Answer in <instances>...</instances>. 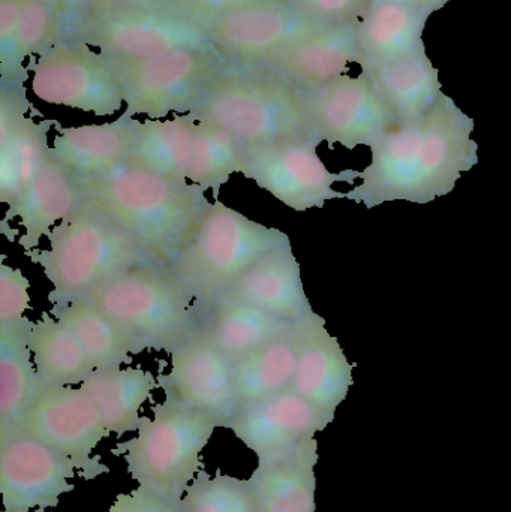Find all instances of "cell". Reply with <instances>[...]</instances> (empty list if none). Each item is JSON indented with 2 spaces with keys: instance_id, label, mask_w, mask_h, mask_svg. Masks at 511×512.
Returning a JSON list of instances; mask_svg holds the SVG:
<instances>
[{
  "instance_id": "obj_1",
  "label": "cell",
  "mask_w": 511,
  "mask_h": 512,
  "mask_svg": "<svg viewBox=\"0 0 511 512\" xmlns=\"http://www.w3.org/2000/svg\"><path fill=\"white\" fill-rule=\"evenodd\" d=\"M474 128V120L443 95L422 119L396 125L371 147V165L348 200L372 210L387 201L426 204L446 197L462 173L479 164Z\"/></svg>"
},
{
  "instance_id": "obj_2",
  "label": "cell",
  "mask_w": 511,
  "mask_h": 512,
  "mask_svg": "<svg viewBox=\"0 0 511 512\" xmlns=\"http://www.w3.org/2000/svg\"><path fill=\"white\" fill-rule=\"evenodd\" d=\"M80 188L84 206L131 236L161 267L188 248L213 206L203 186L155 173L131 159Z\"/></svg>"
},
{
  "instance_id": "obj_3",
  "label": "cell",
  "mask_w": 511,
  "mask_h": 512,
  "mask_svg": "<svg viewBox=\"0 0 511 512\" xmlns=\"http://www.w3.org/2000/svg\"><path fill=\"white\" fill-rule=\"evenodd\" d=\"M189 114L224 129L242 147L317 137L311 93L270 66L225 62Z\"/></svg>"
},
{
  "instance_id": "obj_4",
  "label": "cell",
  "mask_w": 511,
  "mask_h": 512,
  "mask_svg": "<svg viewBox=\"0 0 511 512\" xmlns=\"http://www.w3.org/2000/svg\"><path fill=\"white\" fill-rule=\"evenodd\" d=\"M83 300L113 319L138 354L174 351L200 330L206 316L188 286L167 267L156 264L120 271Z\"/></svg>"
},
{
  "instance_id": "obj_5",
  "label": "cell",
  "mask_w": 511,
  "mask_h": 512,
  "mask_svg": "<svg viewBox=\"0 0 511 512\" xmlns=\"http://www.w3.org/2000/svg\"><path fill=\"white\" fill-rule=\"evenodd\" d=\"M47 239L48 249H33L26 256L53 286L50 312L86 297L120 271L152 264L131 236L83 203Z\"/></svg>"
},
{
  "instance_id": "obj_6",
  "label": "cell",
  "mask_w": 511,
  "mask_h": 512,
  "mask_svg": "<svg viewBox=\"0 0 511 512\" xmlns=\"http://www.w3.org/2000/svg\"><path fill=\"white\" fill-rule=\"evenodd\" d=\"M218 427L221 424L212 415L164 400L153 408V418L141 420L138 435L117 444L111 453L122 454L138 486L179 507L203 469L201 453Z\"/></svg>"
},
{
  "instance_id": "obj_7",
  "label": "cell",
  "mask_w": 511,
  "mask_h": 512,
  "mask_svg": "<svg viewBox=\"0 0 511 512\" xmlns=\"http://www.w3.org/2000/svg\"><path fill=\"white\" fill-rule=\"evenodd\" d=\"M287 243L290 237L281 230L264 227L216 200L194 240L167 268L188 286L206 315L243 274Z\"/></svg>"
},
{
  "instance_id": "obj_8",
  "label": "cell",
  "mask_w": 511,
  "mask_h": 512,
  "mask_svg": "<svg viewBox=\"0 0 511 512\" xmlns=\"http://www.w3.org/2000/svg\"><path fill=\"white\" fill-rule=\"evenodd\" d=\"M131 161L203 186L215 200L231 176L245 173L242 144L219 126L189 113L138 120Z\"/></svg>"
},
{
  "instance_id": "obj_9",
  "label": "cell",
  "mask_w": 511,
  "mask_h": 512,
  "mask_svg": "<svg viewBox=\"0 0 511 512\" xmlns=\"http://www.w3.org/2000/svg\"><path fill=\"white\" fill-rule=\"evenodd\" d=\"M111 62L122 83L125 114L158 120L191 113L207 81L227 60L215 48H177L149 59Z\"/></svg>"
},
{
  "instance_id": "obj_10",
  "label": "cell",
  "mask_w": 511,
  "mask_h": 512,
  "mask_svg": "<svg viewBox=\"0 0 511 512\" xmlns=\"http://www.w3.org/2000/svg\"><path fill=\"white\" fill-rule=\"evenodd\" d=\"M77 39L111 59H149L177 48H213L209 30L162 6L117 2L87 17Z\"/></svg>"
},
{
  "instance_id": "obj_11",
  "label": "cell",
  "mask_w": 511,
  "mask_h": 512,
  "mask_svg": "<svg viewBox=\"0 0 511 512\" xmlns=\"http://www.w3.org/2000/svg\"><path fill=\"white\" fill-rule=\"evenodd\" d=\"M32 90L51 105L95 116H114L125 107L122 83L110 57L87 42L59 41L38 54Z\"/></svg>"
},
{
  "instance_id": "obj_12",
  "label": "cell",
  "mask_w": 511,
  "mask_h": 512,
  "mask_svg": "<svg viewBox=\"0 0 511 512\" xmlns=\"http://www.w3.org/2000/svg\"><path fill=\"white\" fill-rule=\"evenodd\" d=\"M321 143V138L308 137L243 147V176L296 212L321 209L329 200L347 198V192L335 191L333 185H353L360 171L327 170L317 152Z\"/></svg>"
},
{
  "instance_id": "obj_13",
  "label": "cell",
  "mask_w": 511,
  "mask_h": 512,
  "mask_svg": "<svg viewBox=\"0 0 511 512\" xmlns=\"http://www.w3.org/2000/svg\"><path fill=\"white\" fill-rule=\"evenodd\" d=\"M14 433L32 436L71 457L87 481L110 472L92 454L111 433L99 409L81 388H42Z\"/></svg>"
},
{
  "instance_id": "obj_14",
  "label": "cell",
  "mask_w": 511,
  "mask_h": 512,
  "mask_svg": "<svg viewBox=\"0 0 511 512\" xmlns=\"http://www.w3.org/2000/svg\"><path fill=\"white\" fill-rule=\"evenodd\" d=\"M323 26L287 0H263L224 15L207 30L227 62L269 66Z\"/></svg>"
},
{
  "instance_id": "obj_15",
  "label": "cell",
  "mask_w": 511,
  "mask_h": 512,
  "mask_svg": "<svg viewBox=\"0 0 511 512\" xmlns=\"http://www.w3.org/2000/svg\"><path fill=\"white\" fill-rule=\"evenodd\" d=\"M170 372L158 376L165 400L212 415L227 427L236 412L234 363L216 346L203 325L170 352Z\"/></svg>"
},
{
  "instance_id": "obj_16",
  "label": "cell",
  "mask_w": 511,
  "mask_h": 512,
  "mask_svg": "<svg viewBox=\"0 0 511 512\" xmlns=\"http://www.w3.org/2000/svg\"><path fill=\"white\" fill-rule=\"evenodd\" d=\"M78 465L44 442L24 435L0 438V493L3 512L56 508L60 496L74 490L69 483ZM80 471V469H78Z\"/></svg>"
},
{
  "instance_id": "obj_17",
  "label": "cell",
  "mask_w": 511,
  "mask_h": 512,
  "mask_svg": "<svg viewBox=\"0 0 511 512\" xmlns=\"http://www.w3.org/2000/svg\"><path fill=\"white\" fill-rule=\"evenodd\" d=\"M311 114L315 135L330 149L335 144L348 150L372 147L398 125L365 72L341 75L311 92Z\"/></svg>"
},
{
  "instance_id": "obj_18",
  "label": "cell",
  "mask_w": 511,
  "mask_h": 512,
  "mask_svg": "<svg viewBox=\"0 0 511 512\" xmlns=\"http://www.w3.org/2000/svg\"><path fill=\"white\" fill-rule=\"evenodd\" d=\"M335 417L312 405L296 391L240 409L225 429L257 454L258 462L284 456L323 432Z\"/></svg>"
},
{
  "instance_id": "obj_19",
  "label": "cell",
  "mask_w": 511,
  "mask_h": 512,
  "mask_svg": "<svg viewBox=\"0 0 511 512\" xmlns=\"http://www.w3.org/2000/svg\"><path fill=\"white\" fill-rule=\"evenodd\" d=\"M21 80L0 90V201L11 206L38 176L51 147L48 134L56 120L35 122Z\"/></svg>"
},
{
  "instance_id": "obj_20",
  "label": "cell",
  "mask_w": 511,
  "mask_h": 512,
  "mask_svg": "<svg viewBox=\"0 0 511 512\" xmlns=\"http://www.w3.org/2000/svg\"><path fill=\"white\" fill-rule=\"evenodd\" d=\"M297 369L291 390L321 411L335 417L354 384L353 369L336 337L330 336L323 316L312 313L297 322Z\"/></svg>"
},
{
  "instance_id": "obj_21",
  "label": "cell",
  "mask_w": 511,
  "mask_h": 512,
  "mask_svg": "<svg viewBox=\"0 0 511 512\" xmlns=\"http://www.w3.org/2000/svg\"><path fill=\"white\" fill-rule=\"evenodd\" d=\"M219 303L252 304L294 324L314 313L303 288L302 271L291 243L264 256L213 306Z\"/></svg>"
},
{
  "instance_id": "obj_22",
  "label": "cell",
  "mask_w": 511,
  "mask_h": 512,
  "mask_svg": "<svg viewBox=\"0 0 511 512\" xmlns=\"http://www.w3.org/2000/svg\"><path fill=\"white\" fill-rule=\"evenodd\" d=\"M138 119L123 113L101 125L56 126L51 146L54 158L78 183L98 179L131 159L137 138Z\"/></svg>"
},
{
  "instance_id": "obj_23",
  "label": "cell",
  "mask_w": 511,
  "mask_h": 512,
  "mask_svg": "<svg viewBox=\"0 0 511 512\" xmlns=\"http://www.w3.org/2000/svg\"><path fill=\"white\" fill-rule=\"evenodd\" d=\"M81 203L83 192L80 183L54 158L50 150L38 176L20 198L6 209L2 225H9L12 219H20L18 224L23 228V233L18 237V245L24 252H30L38 249L42 237H47Z\"/></svg>"
},
{
  "instance_id": "obj_24",
  "label": "cell",
  "mask_w": 511,
  "mask_h": 512,
  "mask_svg": "<svg viewBox=\"0 0 511 512\" xmlns=\"http://www.w3.org/2000/svg\"><path fill=\"white\" fill-rule=\"evenodd\" d=\"M362 63L357 23L323 26L269 65L309 93Z\"/></svg>"
},
{
  "instance_id": "obj_25",
  "label": "cell",
  "mask_w": 511,
  "mask_h": 512,
  "mask_svg": "<svg viewBox=\"0 0 511 512\" xmlns=\"http://www.w3.org/2000/svg\"><path fill=\"white\" fill-rule=\"evenodd\" d=\"M360 68L372 81L398 125L422 119L443 98L440 72L432 65L426 51Z\"/></svg>"
},
{
  "instance_id": "obj_26",
  "label": "cell",
  "mask_w": 511,
  "mask_h": 512,
  "mask_svg": "<svg viewBox=\"0 0 511 512\" xmlns=\"http://www.w3.org/2000/svg\"><path fill=\"white\" fill-rule=\"evenodd\" d=\"M432 12L425 6L369 2L357 23L363 65H377L426 51L423 41Z\"/></svg>"
},
{
  "instance_id": "obj_27",
  "label": "cell",
  "mask_w": 511,
  "mask_h": 512,
  "mask_svg": "<svg viewBox=\"0 0 511 512\" xmlns=\"http://www.w3.org/2000/svg\"><path fill=\"white\" fill-rule=\"evenodd\" d=\"M54 0H0V74L2 81L20 80L27 57L54 44L59 27Z\"/></svg>"
},
{
  "instance_id": "obj_28",
  "label": "cell",
  "mask_w": 511,
  "mask_h": 512,
  "mask_svg": "<svg viewBox=\"0 0 511 512\" xmlns=\"http://www.w3.org/2000/svg\"><path fill=\"white\" fill-rule=\"evenodd\" d=\"M317 463L315 438L284 456L258 462L251 478L261 512H315Z\"/></svg>"
},
{
  "instance_id": "obj_29",
  "label": "cell",
  "mask_w": 511,
  "mask_h": 512,
  "mask_svg": "<svg viewBox=\"0 0 511 512\" xmlns=\"http://www.w3.org/2000/svg\"><path fill=\"white\" fill-rule=\"evenodd\" d=\"M32 328L27 316L0 322V436L17 430L42 390L29 345Z\"/></svg>"
},
{
  "instance_id": "obj_30",
  "label": "cell",
  "mask_w": 511,
  "mask_h": 512,
  "mask_svg": "<svg viewBox=\"0 0 511 512\" xmlns=\"http://www.w3.org/2000/svg\"><path fill=\"white\" fill-rule=\"evenodd\" d=\"M158 376L140 367L99 369L80 385L99 409L108 432L117 436L137 432L140 409L158 388Z\"/></svg>"
},
{
  "instance_id": "obj_31",
  "label": "cell",
  "mask_w": 511,
  "mask_h": 512,
  "mask_svg": "<svg viewBox=\"0 0 511 512\" xmlns=\"http://www.w3.org/2000/svg\"><path fill=\"white\" fill-rule=\"evenodd\" d=\"M296 325L246 303L216 304L203 322L204 330L233 363L290 333Z\"/></svg>"
},
{
  "instance_id": "obj_32",
  "label": "cell",
  "mask_w": 511,
  "mask_h": 512,
  "mask_svg": "<svg viewBox=\"0 0 511 512\" xmlns=\"http://www.w3.org/2000/svg\"><path fill=\"white\" fill-rule=\"evenodd\" d=\"M296 327L234 363L236 412L290 390L297 369Z\"/></svg>"
},
{
  "instance_id": "obj_33",
  "label": "cell",
  "mask_w": 511,
  "mask_h": 512,
  "mask_svg": "<svg viewBox=\"0 0 511 512\" xmlns=\"http://www.w3.org/2000/svg\"><path fill=\"white\" fill-rule=\"evenodd\" d=\"M29 345L42 388L81 385L96 370L77 337L50 313L33 322Z\"/></svg>"
},
{
  "instance_id": "obj_34",
  "label": "cell",
  "mask_w": 511,
  "mask_h": 512,
  "mask_svg": "<svg viewBox=\"0 0 511 512\" xmlns=\"http://www.w3.org/2000/svg\"><path fill=\"white\" fill-rule=\"evenodd\" d=\"M77 337L96 370L132 364L138 355L128 334L89 301L75 300L62 309L50 312Z\"/></svg>"
},
{
  "instance_id": "obj_35",
  "label": "cell",
  "mask_w": 511,
  "mask_h": 512,
  "mask_svg": "<svg viewBox=\"0 0 511 512\" xmlns=\"http://www.w3.org/2000/svg\"><path fill=\"white\" fill-rule=\"evenodd\" d=\"M179 512H261L252 478L240 480L230 475L210 477L200 469L186 490Z\"/></svg>"
},
{
  "instance_id": "obj_36",
  "label": "cell",
  "mask_w": 511,
  "mask_h": 512,
  "mask_svg": "<svg viewBox=\"0 0 511 512\" xmlns=\"http://www.w3.org/2000/svg\"><path fill=\"white\" fill-rule=\"evenodd\" d=\"M30 282L20 268L0 261V322L21 319L30 309Z\"/></svg>"
},
{
  "instance_id": "obj_37",
  "label": "cell",
  "mask_w": 511,
  "mask_h": 512,
  "mask_svg": "<svg viewBox=\"0 0 511 512\" xmlns=\"http://www.w3.org/2000/svg\"><path fill=\"white\" fill-rule=\"evenodd\" d=\"M312 20L327 26L359 23L369 0H287Z\"/></svg>"
},
{
  "instance_id": "obj_38",
  "label": "cell",
  "mask_w": 511,
  "mask_h": 512,
  "mask_svg": "<svg viewBox=\"0 0 511 512\" xmlns=\"http://www.w3.org/2000/svg\"><path fill=\"white\" fill-rule=\"evenodd\" d=\"M258 2H263V0H167L161 6L177 12V14L185 15V17L207 27L224 15Z\"/></svg>"
},
{
  "instance_id": "obj_39",
  "label": "cell",
  "mask_w": 511,
  "mask_h": 512,
  "mask_svg": "<svg viewBox=\"0 0 511 512\" xmlns=\"http://www.w3.org/2000/svg\"><path fill=\"white\" fill-rule=\"evenodd\" d=\"M107 512H179V507L168 504L155 493L138 486L131 493L117 496L116 502Z\"/></svg>"
},
{
  "instance_id": "obj_40",
  "label": "cell",
  "mask_w": 511,
  "mask_h": 512,
  "mask_svg": "<svg viewBox=\"0 0 511 512\" xmlns=\"http://www.w3.org/2000/svg\"><path fill=\"white\" fill-rule=\"evenodd\" d=\"M450 2H453V0H425V8L434 14L435 11L444 8Z\"/></svg>"
},
{
  "instance_id": "obj_41",
  "label": "cell",
  "mask_w": 511,
  "mask_h": 512,
  "mask_svg": "<svg viewBox=\"0 0 511 512\" xmlns=\"http://www.w3.org/2000/svg\"><path fill=\"white\" fill-rule=\"evenodd\" d=\"M119 2L131 3V5L140 6H161L164 5L167 0H119Z\"/></svg>"
},
{
  "instance_id": "obj_42",
  "label": "cell",
  "mask_w": 511,
  "mask_h": 512,
  "mask_svg": "<svg viewBox=\"0 0 511 512\" xmlns=\"http://www.w3.org/2000/svg\"><path fill=\"white\" fill-rule=\"evenodd\" d=\"M369 2H395V3H405V5H417V6H425V0H369Z\"/></svg>"
},
{
  "instance_id": "obj_43",
  "label": "cell",
  "mask_w": 511,
  "mask_h": 512,
  "mask_svg": "<svg viewBox=\"0 0 511 512\" xmlns=\"http://www.w3.org/2000/svg\"><path fill=\"white\" fill-rule=\"evenodd\" d=\"M36 512H47V510H45V508H39V510H36Z\"/></svg>"
},
{
  "instance_id": "obj_44",
  "label": "cell",
  "mask_w": 511,
  "mask_h": 512,
  "mask_svg": "<svg viewBox=\"0 0 511 512\" xmlns=\"http://www.w3.org/2000/svg\"><path fill=\"white\" fill-rule=\"evenodd\" d=\"M54 2H57L60 5V2H62V0H54Z\"/></svg>"
}]
</instances>
